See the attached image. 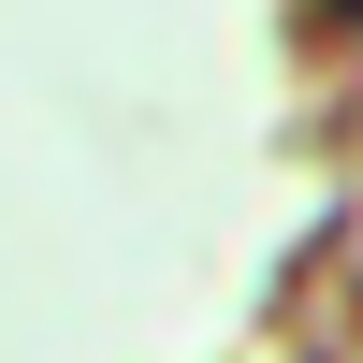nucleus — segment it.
<instances>
[{"label":"nucleus","instance_id":"nucleus-1","mask_svg":"<svg viewBox=\"0 0 363 363\" xmlns=\"http://www.w3.org/2000/svg\"><path fill=\"white\" fill-rule=\"evenodd\" d=\"M335 15H349V29H363V0H335Z\"/></svg>","mask_w":363,"mask_h":363}]
</instances>
